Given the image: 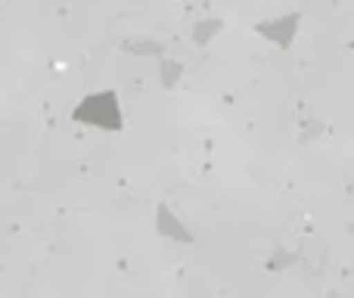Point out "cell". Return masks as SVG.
Listing matches in <instances>:
<instances>
[{"instance_id":"cell-1","label":"cell","mask_w":354,"mask_h":298,"mask_svg":"<svg viewBox=\"0 0 354 298\" xmlns=\"http://www.w3.org/2000/svg\"><path fill=\"white\" fill-rule=\"evenodd\" d=\"M75 122H84L91 128H103V131H118L122 128V106H118L115 93L103 91V93H91L84 97V103L72 112Z\"/></svg>"}]
</instances>
